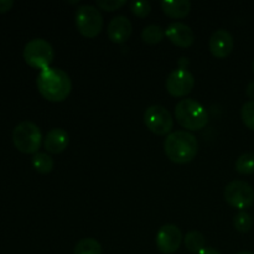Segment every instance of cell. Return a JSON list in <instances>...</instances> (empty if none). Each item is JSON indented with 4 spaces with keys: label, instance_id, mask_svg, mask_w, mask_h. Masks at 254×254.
I'll use <instances>...</instances> for the list:
<instances>
[{
    "label": "cell",
    "instance_id": "24",
    "mask_svg": "<svg viewBox=\"0 0 254 254\" xmlns=\"http://www.w3.org/2000/svg\"><path fill=\"white\" fill-rule=\"evenodd\" d=\"M97 6L106 11H116L127 4L126 0H97Z\"/></svg>",
    "mask_w": 254,
    "mask_h": 254
},
{
    "label": "cell",
    "instance_id": "19",
    "mask_svg": "<svg viewBox=\"0 0 254 254\" xmlns=\"http://www.w3.org/2000/svg\"><path fill=\"white\" fill-rule=\"evenodd\" d=\"M32 166L40 174H49L54 169V160L46 153H36L32 156Z\"/></svg>",
    "mask_w": 254,
    "mask_h": 254
},
{
    "label": "cell",
    "instance_id": "15",
    "mask_svg": "<svg viewBox=\"0 0 254 254\" xmlns=\"http://www.w3.org/2000/svg\"><path fill=\"white\" fill-rule=\"evenodd\" d=\"M161 9L171 19H184L190 12L191 2L189 0H164Z\"/></svg>",
    "mask_w": 254,
    "mask_h": 254
},
{
    "label": "cell",
    "instance_id": "11",
    "mask_svg": "<svg viewBox=\"0 0 254 254\" xmlns=\"http://www.w3.org/2000/svg\"><path fill=\"white\" fill-rule=\"evenodd\" d=\"M233 46H235L233 36L225 29L215 31L210 39V51L217 59L227 57L232 52Z\"/></svg>",
    "mask_w": 254,
    "mask_h": 254
},
{
    "label": "cell",
    "instance_id": "16",
    "mask_svg": "<svg viewBox=\"0 0 254 254\" xmlns=\"http://www.w3.org/2000/svg\"><path fill=\"white\" fill-rule=\"evenodd\" d=\"M184 243L188 251L192 253H200L205 248V237L198 231H191L184 238Z\"/></svg>",
    "mask_w": 254,
    "mask_h": 254
},
{
    "label": "cell",
    "instance_id": "20",
    "mask_svg": "<svg viewBox=\"0 0 254 254\" xmlns=\"http://www.w3.org/2000/svg\"><path fill=\"white\" fill-rule=\"evenodd\" d=\"M236 170L243 175L254 173V153H245L238 156L236 161Z\"/></svg>",
    "mask_w": 254,
    "mask_h": 254
},
{
    "label": "cell",
    "instance_id": "12",
    "mask_svg": "<svg viewBox=\"0 0 254 254\" xmlns=\"http://www.w3.org/2000/svg\"><path fill=\"white\" fill-rule=\"evenodd\" d=\"M165 35L179 47H190L195 42V32L183 22H171L165 30Z\"/></svg>",
    "mask_w": 254,
    "mask_h": 254
},
{
    "label": "cell",
    "instance_id": "13",
    "mask_svg": "<svg viewBox=\"0 0 254 254\" xmlns=\"http://www.w3.org/2000/svg\"><path fill=\"white\" fill-rule=\"evenodd\" d=\"M133 26H131L130 20L124 15L113 17L109 21L107 34H108L109 40L114 44H123L130 37Z\"/></svg>",
    "mask_w": 254,
    "mask_h": 254
},
{
    "label": "cell",
    "instance_id": "14",
    "mask_svg": "<svg viewBox=\"0 0 254 254\" xmlns=\"http://www.w3.org/2000/svg\"><path fill=\"white\" fill-rule=\"evenodd\" d=\"M68 134L61 128H54L46 134L44 139V146L49 153L60 154L68 146Z\"/></svg>",
    "mask_w": 254,
    "mask_h": 254
},
{
    "label": "cell",
    "instance_id": "17",
    "mask_svg": "<svg viewBox=\"0 0 254 254\" xmlns=\"http://www.w3.org/2000/svg\"><path fill=\"white\" fill-rule=\"evenodd\" d=\"M165 36V30L159 25H149L141 31V39L149 45L159 44Z\"/></svg>",
    "mask_w": 254,
    "mask_h": 254
},
{
    "label": "cell",
    "instance_id": "2",
    "mask_svg": "<svg viewBox=\"0 0 254 254\" xmlns=\"http://www.w3.org/2000/svg\"><path fill=\"white\" fill-rule=\"evenodd\" d=\"M164 151L173 163L188 164L197 155V139L189 131H174L166 136L164 141Z\"/></svg>",
    "mask_w": 254,
    "mask_h": 254
},
{
    "label": "cell",
    "instance_id": "4",
    "mask_svg": "<svg viewBox=\"0 0 254 254\" xmlns=\"http://www.w3.org/2000/svg\"><path fill=\"white\" fill-rule=\"evenodd\" d=\"M12 143L21 153L36 154L42 143L40 128L34 122H21L12 130Z\"/></svg>",
    "mask_w": 254,
    "mask_h": 254
},
{
    "label": "cell",
    "instance_id": "1",
    "mask_svg": "<svg viewBox=\"0 0 254 254\" xmlns=\"http://www.w3.org/2000/svg\"><path fill=\"white\" fill-rule=\"evenodd\" d=\"M37 89L45 99L50 102H62L69 96L72 83L64 71L54 67L42 69L36 78Z\"/></svg>",
    "mask_w": 254,
    "mask_h": 254
},
{
    "label": "cell",
    "instance_id": "8",
    "mask_svg": "<svg viewBox=\"0 0 254 254\" xmlns=\"http://www.w3.org/2000/svg\"><path fill=\"white\" fill-rule=\"evenodd\" d=\"M144 123L151 133L156 135H169L174 127V119L165 107L154 104L146 108Z\"/></svg>",
    "mask_w": 254,
    "mask_h": 254
},
{
    "label": "cell",
    "instance_id": "5",
    "mask_svg": "<svg viewBox=\"0 0 254 254\" xmlns=\"http://www.w3.org/2000/svg\"><path fill=\"white\" fill-rule=\"evenodd\" d=\"M24 60L29 66L34 68L45 69L50 67L54 60L55 52L51 44L44 39L30 40L24 47Z\"/></svg>",
    "mask_w": 254,
    "mask_h": 254
},
{
    "label": "cell",
    "instance_id": "3",
    "mask_svg": "<svg viewBox=\"0 0 254 254\" xmlns=\"http://www.w3.org/2000/svg\"><path fill=\"white\" fill-rule=\"evenodd\" d=\"M178 123L189 130H201L208 123V113L197 101L181 99L175 108Z\"/></svg>",
    "mask_w": 254,
    "mask_h": 254
},
{
    "label": "cell",
    "instance_id": "21",
    "mask_svg": "<svg viewBox=\"0 0 254 254\" xmlns=\"http://www.w3.org/2000/svg\"><path fill=\"white\" fill-rule=\"evenodd\" d=\"M252 217H251L250 213L246 212V211H240V212L235 216V218H233V226H235V228L238 232H248V231L252 228Z\"/></svg>",
    "mask_w": 254,
    "mask_h": 254
},
{
    "label": "cell",
    "instance_id": "10",
    "mask_svg": "<svg viewBox=\"0 0 254 254\" xmlns=\"http://www.w3.org/2000/svg\"><path fill=\"white\" fill-rule=\"evenodd\" d=\"M183 242V233L175 225H165L158 231L156 246L158 250L164 254H173L180 247Z\"/></svg>",
    "mask_w": 254,
    "mask_h": 254
},
{
    "label": "cell",
    "instance_id": "9",
    "mask_svg": "<svg viewBox=\"0 0 254 254\" xmlns=\"http://www.w3.org/2000/svg\"><path fill=\"white\" fill-rule=\"evenodd\" d=\"M195 86V78L188 69L176 68L171 72L166 79V91L173 97L188 96Z\"/></svg>",
    "mask_w": 254,
    "mask_h": 254
},
{
    "label": "cell",
    "instance_id": "30",
    "mask_svg": "<svg viewBox=\"0 0 254 254\" xmlns=\"http://www.w3.org/2000/svg\"><path fill=\"white\" fill-rule=\"evenodd\" d=\"M252 67H253V72H254V60H253V64H252Z\"/></svg>",
    "mask_w": 254,
    "mask_h": 254
},
{
    "label": "cell",
    "instance_id": "27",
    "mask_svg": "<svg viewBox=\"0 0 254 254\" xmlns=\"http://www.w3.org/2000/svg\"><path fill=\"white\" fill-rule=\"evenodd\" d=\"M198 254H221L218 251H216L215 248H211V247H205L202 251H201Z\"/></svg>",
    "mask_w": 254,
    "mask_h": 254
},
{
    "label": "cell",
    "instance_id": "23",
    "mask_svg": "<svg viewBox=\"0 0 254 254\" xmlns=\"http://www.w3.org/2000/svg\"><path fill=\"white\" fill-rule=\"evenodd\" d=\"M130 10L135 16L145 17L150 14L151 5L149 1H133L130 4Z\"/></svg>",
    "mask_w": 254,
    "mask_h": 254
},
{
    "label": "cell",
    "instance_id": "25",
    "mask_svg": "<svg viewBox=\"0 0 254 254\" xmlns=\"http://www.w3.org/2000/svg\"><path fill=\"white\" fill-rule=\"evenodd\" d=\"M12 6H14L12 0H0V14L7 12Z\"/></svg>",
    "mask_w": 254,
    "mask_h": 254
},
{
    "label": "cell",
    "instance_id": "7",
    "mask_svg": "<svg viewBox=\"0 0 254 254\" xmlns=\"http://www.w3.org/2000/svg\"><path fill=\"white\" fill-rule=\"evenodd\" d=\"M226 202L237 210L250 208L254 203V190L248 183L242 180H233L225 188Z\"/></svg>",
    "mask_w": 254,
    "mask_h": 254
},
{
    "label": "cell",
    "instance_id": "26",
    "mask_svg": "<svg viewBox=\"0 0 254 254\" xmlns=\"http://www.w3.org/2000/svg\"><path fill=\"white\" fill-rule=\"evenodd\" d=\"M246 93H247V96L250 97L251 101H253L254 99V81L248 83L247 88H246Z\"/></svg>",
    "mask_w": 254,
    "mask_h": 254
},
{
    "label": "cell",
    "instance_id": "29",
    "mask_svg": "<svg viewBox=\"0 0 254 254\" xmlns=\"http://www.w3.org/2000/svg\"><path fill=\"white\" fill-rule=\"evenodd\" d=\"M237 254H253L252 252H248V251H243V252H238Z\"/></svg>",
    "mask_w": 254,
    "mask_h": 254
},
{
    "label": "cell",
    "instance_id": "6",
    "mask_svg": "<svg viewBox=\"0 0 254 254\" xmlns=\"http://www.w3.org/2000/svg\"><path fill=\"white\" fill-rule=\"evenodd\" d=\"M76 26L83 36L96 37L103 27L101 11L93 5H81L76 11Z\"/></svg>",
    "mask_w": 254,
    "mask_h": 254
},
{
    "label": "cell",
    "instance_id": "18",
    "mask_svg": "<svg viewBox=\"0 0 254 254\" xmlns=\"http://www.w3.org/2000/svg\"><path fill=\"white\" fill-rule=\"evenodd\" d=\"M73 254H102V246L94 238H83L76 245Z\"/></svg>",
    "mask_w": 254,
    "mask_h": 254
},
{
    "label": "cell",
    "instance_id": "22",
    "mask_svg": "<svg viewBox=\"0 0 254 254\" xmlns=\"http://www.w3.org/2000/svg\"><path fill=\"white\" fill-rule=\"evenodd\" d=\"M241 116L245 126L251 130H254V101H247L243 104Z\"/></svg>",
    "mask_w": 254,
    "mask_h": 254
},
{
    "label": "cell",
    "instance_id": "28",
    "mask_svg": "<svg viewBox=\"0 0 254 254\" xmlns=\"http://www.w3.org/2000/svg\"><path fill=\"white\" fill-rule=\"evenodd\" d=\"M188 66H189V59H186V57H181V59L179 60V68L186 69V67Z\"/></svg>",
    "mask_w": 254,
    "mask_h": 254
}]
</instances>
